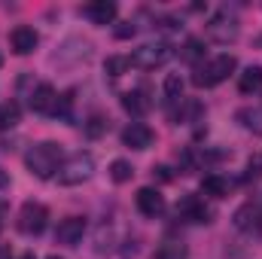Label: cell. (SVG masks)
Instances as JSON below:
<instances>
[{
	"label": "cell",
	"mask_w": 262,
	"mask_h": 259,
	"mask_svg": "<svg viewBox=\"0 0 262 259\" xmlns=\"http://www.w3.org/2000/svg\"><path fill=\"white\" fill-rule=\"evenodd\" d=\"M61 162H64V149H61V143H55V140H43V143L31 146L28 156H25L28 171H31L34 177H40V180H52V177L58 174Z\"/></svg>",
	"instance_id": "cell-1"
},
{
	"label": "cell",
	"mask_w": 262,
	"mask_h": 259,
	"mask_svg": "<svg viewBox=\"0 0 262 259\" xmlns=\"http://www.w3.org/2000/svg\"><path fill=\"white\" fill-rule=\"evenodd\" d=\"M235 67H238V58L235 55H216V58H210V61H204V64L195 67L192 82H195L198 89L220 85L223 79H229V73H235Z\"/></svg>",
	"instance_id": "cell-2"
},
{
	"label": "cell",
	"mask_w": 262,
	"mask_h": 259,
	"mask_svg": "<svg viewBox=\"0 0 262 259\" xmlns=\"http://www.w3.org/2000/svg\"><path fill=\"white\" fill-rule=\"evenodd\" d=\"M92 171H95V159H92V153H73L70 159L61 162V168H58V183L61 186H76V183H85L89 177H92Z\"/></svg>",
	"instance_id": "cell-3"
},
{
	"label": "cell",
	"mask_w": 262,
	"mask_h": 259,
	"mask_svg": "<svg viewBox=\"0 0 262 259\" xmlns=\"http://www.w3.org/2000/svg\"><path fill=\"white\" fill-rule=\"evenodd\" d=\"M46 223H49V210L40 201H25L21 204V210H18V232L21 235L37 238V235H43Z\"/></svg>",
	"instance_id": "cell-4"
},
{
	"label": "cell",
	"mask_w": 262,
	"mask_h": 259,
	"mask_svg": "<svg viewBox=\"0 0 262 259\" xmlns=\"http://www.w3.org/2000/svg\"><path fill=\"white\" fill-rule=\"evenodd\" d=\"M174 55V49L168 43H146L140 49H134V55H128L131 67H140V70H156L162 67L168 58Z\"/></svg>",
	"instance_id": "cell-5"
},
{
	"label": "cell",
	"mask_w": 262,
	"mask_h": 259,
	"mask_svg": "<svg viewBox=\"0 0 262 259\" xmlns=\"http://www.w3.org/2000/svg\"><path fill=\"white\" fill-rule=\"evenodd\" d=\"M28 104H31L34 113H58V92H55L49 82H40V85L31 92Z\"/></svg>",
	"instance_id": "cell-6"
},
{
	"label": "cell",
	"mask_w": 262,
	"mask_h": 259,
	"mask_svg": "<svg viewBox=\"0 0 262 259\" xmlns=\"http://www.w3.org/2000/svg\"><path fill=\"white\" fill-rule=\"evenodd\" d=\"M82 235H85V220L82 217H67L55 229V241L64 244V247H76L82 241Z\"/></svg>",
	"instance_id": "cell-7"
},
{
	"label": "cell",
	"mask_w": 262,
	"mask_h": 259,
	"mask_svg": "<svg viewBox=\"0 0 262 259\" xmlns=\"http://www.w3.org/2000/svg\"><path fill=\"white\" fill-rule=\"evenodd\" d=\"M207 34H210L216 43H232V40L238 37V21H235L229 12H220V15H213V21L207 25Z\"/></svg>",
	"instance_id": "cell-8"
},
{
	"label": "cell",
	"mask_w": 262,
	"mask_h": 259,
	"mask_svg": "<svg viewBox=\"0 0 262 259\" xmlns=\"http://www.w3.org/2000/svg\"><path fill=\"white\" fill-rule=\"evenodd\" d=\"M177 217H183V220H189V223H210V220H207L210 210L204 207V201H201L198 195H183V198L177 201Z\"/></svg>",
	"instance_id": "cell-9"
},
{
	"label": "cell",
	"mask_w": 262,
	"mask_h": 259,
	"mask_svg": "<svg viewBox=\"0 0 262 259\" xmlns=\"http://www.w3.org/2000/svg\"><path fill=\"white\" fill-rule=\"evenodd\" d=\"M9 43H12V52H15V55H31V52L37 49L40 37H37V31H34V28H28V25H18V28H12V34H9Z\"/></svg>",
	"instance_id": "cell-10"
},
{
	"label": "cell",
	"mask_w": 262,
	"mask_h": 259,
	"mask_svg": "<svg viewBox=\"0 0 262 259\" xmlns=\"http://www.w3.org/2000/svg\"><path fill=\"white\" fill-rule=\"evenodd\" d=\"M232 223H235L241 232H259L262 229V210L253 204V201H247V204H241V207L235 210Z\"/></svg>",
	"instance_id": "cell-11"
},
{
	"label": "cell",
	"mask_w": 262,
	"mask_h": 259,
	"mask_svg": "<svg viewBox=\"0 0 262 259\" xmlns=\"http://www.w3.org/2000/svg\"><path fill=\"white\" fill-rule=\"evenodd\" d=\"M137 210H140L143 217H159V213L165 210V198H162V192L152 189V186L137 189Z\"/></svg>",
	"instance_id": "cell-12"
},
{
	"label": "cell",
	"mask_w": 262,
	"mask_h": 259,
	"mask_svg": "<svg viewBox=\"0 0 262 259\" xmlns=\"http://www.w3.org/2000/svg\"><path fill=\"white\" fill-rule=\"evenodd\" d=\"M122 143L131 149H146L152 143V128L143 125V122H131L128 128L122 131Z\"/></svg>",
	"instance_id": "cell-13"
},
{
	"label": "cell",
	"mask_w": 262,
	"mask_h": 259,
	"mask_svg": "<svg viewBox=\"0 0 262 259\" xmlns=\"http://www.w3.org/2000/svg\"><path fill=\"white\" fill-rule=\"evenodd\" d=\"M82 12H85V18H92L95 25H110V21L116 18L119 6H116L113 0H95V3H89Z\"/></svg>",
	"instance_id": "cell-14"
},
{
	"label": "cell",
	"mask_w": 262,
	"mask_h": 259,
	"mask_svg": "<svg viewBox=\"0 0 262 259\" xmlns=\"http://www.w3.org/2000/svg\"><path fill=\"white\" fill-rule=\"evenodd\" d=\"M122 107H125V113H131V116H143V113H149L152 101L146 98V92L134 89V92H125L122 95Z\"/></svg>",
	"instance_id": "cell-15"
},
{
	"label": "cell",
	"mask_w": 262,
	"mask_h": 259,
	"mask_svg": "<svg viewBox=\"0 0 262 259\" xmlns=\"http://www.w3.org/2000/svg\"><path fill=\"white\" fill-rule=\"evenodd\" d=\"M238 89L244 92V95H253V92H259L262 89V64H250L241 76H238Z\"/></svg>",
	"instance_id": "cell-16"
},
{
	"label": "cell",
	"mask_w": 262,
	"mask_h": 259,
	"mask_svg": "<svg viewBox=\"0 0 262 259\" xmlns=\"http://www.w3.org/2000/svg\"><path fill=\"white\" fill-rule=\"evenodd\" d=\"M241 125L253 134H262V107H241L238 116H235Z\"/></svg>",
	"instance_id": "cell-17"
},
{
	"label": "cell",
	"mask_w": 262,
	"mask_h": 259,
	"mask_svg": "<svg viewBox=\"0 0 262 259\" xmlns=\"http://www.w3.org/2000/svg\"><path fill=\"white\" fill-rule=\"evenodd\" d=\"M201 192L210 195V198H226V195H229V180L220 177V174H207V177L201 180Z\"/></svg>",
	"instance_id": "cell-18"
},
{
	"label": "cell",
	"mask_w": 262,
	"mask_h": 259,
	"mask_svg": "<svg viewBox=\"0 0 262 259\" xmlns=\"http://www.w3.org/2000/svg\"><path fill=\"white\" fill-rule=\"evenodd\" d=\"M18 119H21V107H18L15 101L0 104V131L15 128V125H18Z\"/></svg>",
	"instance_id": "cell-19"
},
{
	"label": "cell",
	"mask_w": 262,
	"mask_h": 259,
	"mask_svg": "<svg viewBox=\"0 0 262 259\" xmlns=\"http://www.w3.org/2000/svg\"><path fill=\"white\" fill-rule=\"evenodd\" d=\"M201 55H204V40H201V37H189V40L183 43V49H180V58L195 64Z\"/></svg>",
	"instance_id": "cell-20"
},
{
	"label": "cell",
	"mask_w": 262,
	"mask_h": 259,
	"mask_svg": "<svg viewBox=\"0 0 262 259\" xmlns=\"http://www.w3.org/2000/svg\"><path fill=\"white\" fill-rule=\"evenodd\" d=\"M131 177H134L131 162H125V159H116V162L110 165V180H113V183H128Z\"/></svg>",
	"instance_id": "cell-21"
},
{
	"label": "cell",
	"mask_w": 262,
	"mask_h": 259,
	"mask_svg": "<svg viewBox=\"0 0 262 259\" xmlns=\"http://www.w3.org/2000/svg\"><path fill=\"white\" fill-rule=\"evenodd\" d=\"M128 67H131L128 55H113V58H107V61H104V73H110V76H122Z\"/></svg>",
	"instance_id": "cell-22"
},
{
	"label": "cell",
	"mask_w": 262,
	"mask_h": 259,
	"mask_svg": "<svg viewBox=\"0 0 262 259\" xmlns=\"http://www.w3.org/2000/svg\"><path fill=\"white\" fill-rule=\"evenodd\" d=\"M152 259H186V247H183V244L168 241V244H162V247L156 250V256H152Z\"/></svg>",
	"instance_id": "cell-23"
},
{
	"label": "cell",
	"mask_w": 262,
	"mask_h": 259,
	"mask_svg": "<svg viewBox=\"0 0 262 259\" xmlns=\"http://www.w3.org/2000/svg\"><path fill=\"white\" fill-rule=\"evenodd\" d=\"M165 95L171 101H180L183 98V79H180V73H168L165 76Z\"/></svg>",
	"instance_id": "cell-24"
},
{
	"label": "cell",
	"mask_w": 262,
	"mask_h": 259,
	"mask_svg": "<svg viewBox=\"0 0 262 259\" xmlns=\"http://www.w3.org/2000/svg\"><path fill=\"white\" fill-rule=\"evenodd\" d=\"M247 171H250V177H262V153H253V156H250Z\"/></svg>",
	"instance_id": "cell-25"
},
{
	"label": "cell",
	"mask_w": 262,
	"mask_h": 259,
	"mask_svg": "<svg viewBox=\"0 0 262 259\" xmlns=\"http://www.w3.org/2000/svg\"><path fill=\"white\" fill-rule=\"evenodd\" d=\"M113 34H116V40H128V37H134V34H137V28H134L131 21H122Z\"/></svg>",
	"instance_id": "cell-26"
},
{
	"label": "cell",
	"mask_w": 262,
	"mask_h": 259,
	"mask_svg": "<svg viewBox=\"0 0 262 259\" xmlns=\"http://www.w3.org/2000/svg\"><path fill=\"white\" fill-rule=\"evenodd\" d=\"M152 180H159V183H168V180H171V171H168L165 165H156V168H152Z\"/></svg>",
	"instance_id": "cell-27"
},
{
	"label": "cell",
	"mask_w": 262,
	"mask_h": 259,
	"mask_svg": "<svg viewBox=\"0 0 262 259\" xmlns=\"http://www.w3.org/2000/svg\"><path fill=\"white\" fill-rule=\"evenodd\" d=\"M3 217H6V204H0V229H3Z\"/></svg>",
	"instance_id": "cell-28"
},
{
	"label": "cell",
	"mask_w": 262,
	"mask_h": 259,
	"mask_svg": "<svg viewBox=\"0 0 262 259\" xmlns=\"http://www.w3.org/2000/svg\"><path fill=\"white\" fill-rule=\"evenodd\" d=\"M18 259H37V256H34V253H21Z\"/></svg>",
	"instance_id": "cell-29"
},
{
	"label": "cell",
	"mask_w": 262,
	"mask_h": 259,
	"mask_svg": "<svg viewBox=\"0 0 262 259\" xmlns=\"http://www.w3.org/2000/svg\"><path fill=\"white\" fill-rule=\"evenodd\" d=\"M0 259H9V250H0Z\"/></svg>",
	"instance_id": "cell-30"
},
{
	"label": "cell",
	"mask_w": 262,
	"mask_h": 259,
	"mask_svg": "<svg viewBox=\"0 0 262 259\" xmlns=\"http://www.w3.org/2000/svg\"><path fill=\"white\" fill-rule=\"evenodd\" d=\"M49 259H61V256H49Z\"/></svg>",
	"instance_id": "cell-31"
},
{
	"label": "cell",
	"mask_w": 262,
	"mask_h": 259,
	"mask_svg": "<svg viewBox=\"0 0 262 259\" xmlns=\"http://www.w3.org/2000/svg\"><path fill=\"white\" fill-rule=\"evenodd\" d=\"M0 64H3V58H0Z\"/></svg>",
	"instance_id": "cell-32"
}]
</instances>
